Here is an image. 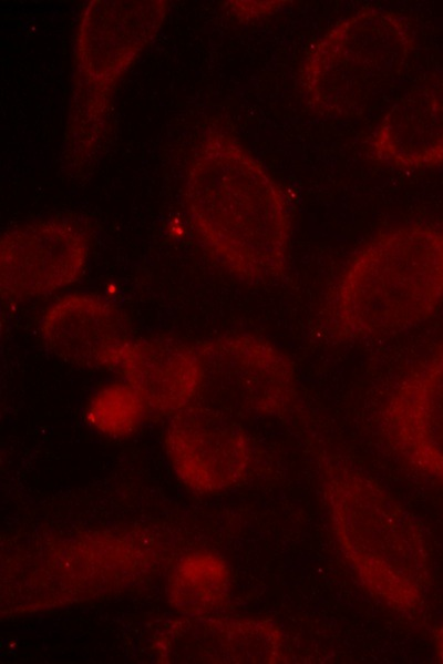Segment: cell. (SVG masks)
<instances>
[{"label":"cell","mask_w":443,"mask_h":664,"mask_svg":"<svg viewBox=\"0 0 443 664\" xmlns=\"http://www.w3.org/2000/svg\"><path fill=\"white\" fill-rule=\"evenodd\" d=\"M168 1H91L75 42V71L66 129L68 165L82 168L104 139L111 99L122 74L157 34Z\"/></svg>","instance_id":"8992f818"},{"label":"cell","mask_w":443,"mask_h":664,"mask_svg":"<svg viewBox=\"0 0 443 664\" xmlns=\"http://www.w3.org/2000/svg\"><path fill=\"white\" fill-rule=\"evenodd\" d=\"M161 663H282L286 639L270 619H219L187 615L159 632Z\"/></svg>","instance_id":"8fae6325"},{"label":"cell","mask_w":443,"mask_h":664,"mask_svg":"<svg viewBox=\"0 0 443 664\" xmlns=\"http://www.w3.org/2000/svg\"><path fill=\"white\" fill-rule=\"evenodd\" d=\"M229 8L240 19L251 20L271 14L284 3L280 1H231Z\"/></svg>","instance_id":"e0dca14e"},{"label":"cell","mask_w":443,"mask_h":664,"mask_svg":"<svg viewBox=\"0 0 443 664\" xmlns=\"http://www.w3.org/2000/svg\"><path fill=\"white\" fill-rule=\"evenodd\" d=\"M40 333L54 355L84 367H117L131 343L121 311L91 295H70L55 302L44 313Z\"/></svg>","instance_id":"7c38bea8"},{"label":"cell","mask_w":443,"mask_h":664,"mask_svg":"<svg viewBox=\"0 0 443 664\" xmlns=\"http://www.w3.org/2000/svg\"><path fill=\"white\" fill-rule=\"evenodd\" d=\"M146 411L135 391L124 382L102 389L91 401L89 418L101 431L124 436L137 428Z\"/></svg>","instance_id":"2e32d148"},{"label":"cell","mask_w":443,"mask_h":664,"mask_svg":"<svg viewBox=\"0 0 443 664\" xmlns=\"http://www.w3.org/2000/svg\"><path fill=\"white\" fill-rule=\"evenodd\" d=\"M414 48L398 14L364 8L332 25L307 53L299 86L307 105L328 118L362 113L403 74Z\"/></svg>","instance_id":"5b68a950"},{"label":"cell","mask_w":443,"mask_h":664,"mask_svg":"<svg viewBox=\"0 0 443 664\" xmlns=\"http://www.w3.org/2000/svg\"><path fill=\"white\" fill-rule=\"evenodd\" d=\"M378 420L384 440L403 461L443 479V350L392 387Z\"/></svg>","instance_id":"30bf717a"},{"label":"cell","mask_w":443,"mask_h":664,"mask_svg":"<svg viewBox=\"0 0 443 664\" xmlns=\"http://www.w3.org/2000/svg\"><path fill=\"white\" fill-rule=\"evenodd\" d=\"M177 541L148 528L28 535L1 551V614L21 615L135 586L177 554Z\"/></svg>","instance_id":"7a4b0ae2"},{"label":"cell","mask_w":443,"mask_h":664,"mask_svg":"<svg viewBox=\"0 0 443 664\" xmlns=\"http://www.w3.org/2000/svg\"><path fill=\"white\" fill-rule=\"evenodd\" d=\"M190 225L206 251L248 283L285 277L291 235L287 197L265 167L228 133L210 129L185 184Z\"/></svg>","instance_id":"6da1fadb"},{"label":"cell","mask_w":443,"mask_h":664,"mask_svg":"<svg viewBox=\"0 0 443 664\" xmlns=\"http://www.w3.org/2000/svg\"><path fill=\"white\" fill-rule=\"evenodd\" d=\"M116 368L147 411L174 415L196 399L199 362L195 347L182 341L131 340Z\"/></svg>","instance_id":"5bb4252c"},{"label":"cell","mask_w":443,"mask_h":664,"mask_svg":"<svg viewBox=\"0 0 443 664\" xmlns=\"http://www.w3.org/2000/svg\"><path fill=\"white\" fill-rule=\"evenodd\" d=\"M316 461L332 533L359 583L396 614L416 616L430 575L416 520L339 453L319 448Z\"/></svg>","instance_id":"3957f363"},{"label":"cell","mask_w":443,"mask_h":664,"mask_svg":"<svg viewBox=\"0 0 443 664\" xmlns=\"http://www.w3.org/2000/svg\"><path fill=\"white\" fill-rule=\"evenodd\" d=\"M370 153L405 170L443 163V79L413 86L387 111L370 139Z\"/></svg>","instance_id":"4fadbf2b"},{"label":"cell","mask_w":443,"mask_h":664,"mask_svg":"<svg viewBox=\"0 0 443 664\" xmlns=\"http://www.w3.org/2000/svg\"><path fill=\"white\" fill-rule=\"evenodd\" d=\"M165 443L176 473L200 492L236 484L251 461L250 441L235 418L198 402L172 415Z\"/></svg>","instance_id":"ba28073f"},{"label":"cell","mask_w":443,"mask_h":664,"mask_svg":"<svg viewBox=\"0 0 443 664\" xmlns=\"http://www.w3.org/2000/svg\"><path fill=\"white\" fill-rule=\"evenodd\" d=\"M443 303V226L410 224L381 232L348 262L331 295L327 323L341 340L400 334Z\"/></svg>","instance_id":"277c9868"},{"label":"cell","mask_w":443,"mask_h":664,"mask_svg":"<svg viewBox=\"0 0 443 664\" xmlns=\"http://www.w3.org/2000/svg\"><path fill=\"white\" fill-rule=\"evenodd\" d=\"M195 349L199 385L194 402L233 418L276 417L295 402V364L269 340L233 334L205 340Z\"/></svg>","instance_id":"52a82bcc"},{"label":"cell","mask_w":443,"mask_h":664,"mask_svg":"<svg viewBox=\"0 0 443 664\" xmlns=\"http://www.w3.org/2000/svg\"><path fill=\"white\" fill-rule=\"evenodd\" d=\"M87 254V236L72 222L49 219L13 228L0 245L2 295L21 300L56 292L80 276Z\"/></svg>","instance_id":"9c48e42d"},{"label":"cell","mask_w":443,"mask_h":664,"mask_svg":"<svg viewBox=\"0 0 443 664\" xmlns=\"http://www.w3.org/2000/svg\"><path fill=\"white\" fill-rule=\"evenodd\" d=\"M229 586V569L223 558L213 552H194L175 565L169 600L174 609L186 615H207L225 604Z\"/></svg>","instance_id":"9a60e30c"}]
</instances>
